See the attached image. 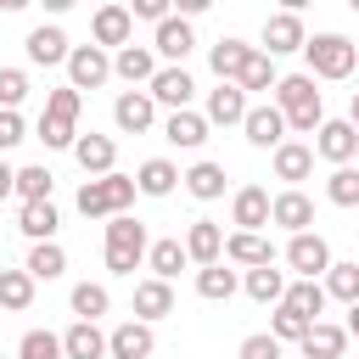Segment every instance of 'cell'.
Listing matches in <instances>:
<instances>
[{"instance_id": "obj_10", "label": "cell", "mask_w": 359, "mask_h": 359, "mask_svg": "<svg viewBox=\"0 0 359 359\" xmlns=\"http://www.w3.org/2000/svg\"><path fill=\"white\" fill-rule=\"evenodd\" d=\"M359 151V129L348 123V118H325L320 129H314V157H325V163H348Z\"/></svg>"}, {"instance_id": "obj_38", "label": "cell", "mask_w": 359, "mask_h": 359, "mask_svg": "<svg viewBox=\"0 0 359 359\" xmlns=\"http://www.w3.org/2000/svg\"><path fill=\"white\" fill-rule=\"evenodd\" d=\"M320 286H325V297H337V303H359V264H337V258H331V269L320 275Z\"/></svg>"}, {"instance_id": "obj_15", "label": "cell", "mask_w": 359, "mask_h": 359, "mask_svg": "<svg viewBox=\"0 0 359 359\" xmlns=\"http://www.w3.org/2000/svg\"><path fill=\"white\" fill-rule=\"evenodd\" d=\"M269 224H280V230H292V236H297V230H309V224H314V202H309L297 185H286L280 196H269Z\"/></svg>"}, {"instance_id": "obj_52", "label": "cell", "mask_w": 359, "mask_h": 359, "mask_svg": "<svg viewBox=\"0 0 359 359\" xmlns=\"http://www.w3.org/2000/svg\"><path fill=\"white\" fill-rule=\"evenodd\" d=\"M11 191H17V168H11V163H6V157H0V202H6V196H11Z\"/></svg>"}, {"instance_id": "obj_56", "label": "cell", "mask_w": 359, "mask_h": 359, "mask_svg": "<svg viewBox=\"0 0 359 359\" xmlns=\"http://www.w3.org/2000/svg\"><path fill=\"white\" fill-rule=\"evenodd\" d=\"M34 0H0V11H28Z\"/></svg>"}, {"instance_id": "obj_36", "label": "cell", "mask_w": 359, "mask_h": 359, "mask_svg": "<svg viewBox=\"0 0 359 359\" xmlns=\"http://www.w3.org/2000/svg\"><path fill=\"white\" fill-rule=\"evenodd\" d=\"M280 303H286V309H297V314H303V320H320V314H325V303H331V297H325V286H320V280H292V286H286V297H280Z\"/></svg>"}, {"instance_id": "obj_12", "label": "cell", "mask_w": 359, "mask_h": 359, "mask_svg": "<svg viewBox=\"0 0 359 359\" xmlns=\"http://www.w3.org/2000/svg\"><path fill=\"white\" fill-rule=\"evenodd\" d=\"M112 123H118L123 135H146V129L157 123V101H151L146 90H123V95L112 101Z\"/></svg>"}, {"instance_id": "obj_14", "label": "cell", "mask_w": 359, "mask_h": 359, "mask_svg": "<svg viewBox=\"0 0 359 359\" xmlns=\"http://www.w3.org/2000/svg\"><path fill=\"white\" fill-rule=\"evenodd\" d=\"M22 50H28V62L34 67H56V62H67V34L56 28V22H39V28H28V39H22Z\"/></svg>"}, {"instance_id": "obj_1", "label": "cell", "mask_w": 359, "mask_h": 359, "mask_svg": "<svg viewBox=\"0 0 359 359\" xmlns=\"http://www.w3.org/2000/svg\"><path fill=\"white\" fill-rule=\"evenodd\" d=\"M275 107H280V118H286V135H314V129L325 123V107H320V90H314L309 73L275 79Z\"/></svg>"}, {"instance_id": "obj_45", "label": "cell", "mask_w": 359, "mask_h": 359, "mask_svg": "<svg viewBox=\"0 0 359 359\" xmlns=\"http://www.w3.org/2000/svg\"><path fill=\"white\" fill-rule=\"evenodd\" d=\"M17 359H62V337L56 331H28L17 342Z\"/></svg>"}, {"instance_id": "obj_16", "label": "cell", "mask_w": 359, "mask_h": 359, "mask_svg": "<svg viewBox=\"0 0 359 359\" xmlns=\"http://www.w3.org/2000/svg\"><path fill=\"white\" fill-rule=\"evenodd\" d=\"M90 34H95V45H101V50L129 45V39H135V17H129V6H112V0H107V6L95 11V28H90Z\"/></svg>"}, {"instance_id": "obj_32", "label": "cell", "mask_w": 359, "mask_h": 359, "mask_svg": "<svg viewBox=\"0 0 359 359\" xmlns=\"http://www.w3.org/2000/svg\"><path fill=\"white\" fill-rule=\"evenodd\" d=\"M185 264H191V258H185V241H180V236H168V241H151V247H146V269H151L157 280H174Z\"/></svg>"}, {"instance_id": "obj_13", "label": "cell", "mask_w": 359, "mask_h": 359, "mask_svg": "<svg viewBox=\"0 0 359 359\" xmlns=\"http://www.w3.org/2000/svg\"><path fill=\"white\" fill-rule=\"evenodd\" d=\"M151 348H157V337H151L146 320H123V325L107 331V353L112 359H151Z\"/></svg>"}, {"instance_id": "obj_49", "label": "cell", "mask_w": 359, "mask_h": 359, "mask_svg": "<svg viewBox=\"0 0 359 359\" xmlns=\"http://www.w3.org/2000/svg\"><path fill=\"white\" fill-rule=\"evenodd\" d=\"M236 359H280V342L269 337V331H252L247 342H241V353Z\"/></svg>"}, {"instance_id": "obj_19", "label": "cell", "mask_w": 359, "mask_h": 359, "mask_svg": "<svg viewBox=\"0 0 359 359\" xmlns=\"http://www.w3.org/2000/svg\"><path fill=\"white\" fill-rule=\"evenodd\" d=\"M185 258L202 269V264H219L224 258V230L213 224V219H191V230H185Z\"/></svg>"}, {"instance_id": "obj_11", "label": "cell", "mask_w": 359, "mask_h": 359, "mask_svg": "<svg viewBox=\"0 0 359 359\" xmlns=\"http://www.w3.org/2000/svg\"><path fill=\"white\" fill-rule=\"evenodd\" d=\"M151 73H157V50H151V45H135V39H129V45L112 50V79H123L129 90H135V84H151Z\"/></svg>"}, {"instance_id": "obj_54", "label": "cell", "mask_w": 359, "mask_h": 359, "mask_svg": "<svg viewBox=\"0 0 359 359\" xmlns=\"http://www.w3.org/2000/svg\"><path fill=\"white\" fill-rule=\"evenodd\" d=\"M39 6H45V11H56V17H62V11H73V6H79V0H39Z\"/></svg>"}, {"instance_id": "obj_35", "label": "cell", "mask_w": 359, "mask_h": 359, "mask_svg": "<svg viewBox=\"0 0 359 359\" xmlns=\"http://www.w3.org/2000/svg\"><path fill=\"white\" fill-rule=\"evenodd\" d=\"M247 297L252 303H280L286 297V269H275V264H258V269H247Z\"/></svg>"}, {"instance_id": "obj_48", "label": "cell", "mask_w": 359, "mask_h": 359, "mask_svg": "<svg viewBox=\"0 0 359 359\" xmlns=\"http://www.w3.org/2000/svg\"><path fill=\"white\" fill-rule=\"evenodd\" d=\"M22 140H28L22 112H6V107H0V151H11V146H22Z\"/></svg>"}, {"instance_id": "obj_29", "label": "cell", "mask_w": 359, "mask_h": 359, "mask_svg": "<svg viewBox=\"0 0 359 359\" xmlns=\"http://www.w3.org/2000/svg\"><path fill=\"white\" fill-rule=\"evenodd\" d=\"M180 180H185V191H191L196 202H219V196H224V163H208V157H202V163H191Z\"/></svg>"}, {"instance_id": "obj_40", "label": "cell", "mask_w": 359, "mask_h": 359, "mask_svg": "<svg viewBox=\"0 0 359 359\" xmlns=\"http://www.w3.org/2000/svg\"><path fill=\"white\" fill-rule=\"evenodd\" d=\"M275 79H280V73H275V56H264V50H252L236 84H241V95H252V90H275Z\"/></svg>"}, {"instance_id": "obj_6", "label": "cell", "mask_w": 359, "mask_h": 359, "mask_svg": "<svg viewBox=\"0 0 359 359\" xmlns=\"http://www.w3.org/2000/svg\"><path fill=\"white\" fill-rule=\"evenodd\" d=\"M286 264L297 269V280H320V275L331 269V247H325V236L297 230V236L286 241Z\"/></svg>"}, {"instance_id": "obj_4", "label": "cell", "mask_w": 359, "mask_h": 359, "mask_svg": "<svg viewBox=\"0 0 359 359\" xmlns=\"http://www.w3.org/2000/svg\"><path fill=\"white\" fill-rule=\"evenodd\" d=\"M303 56H309V79H348L359 62L348 34H314V39H303Z\"/></svg>"}, {"instance_id": "obj_24", "label": "cell", "mask_w": 359, "mask_h": 359, "mask_svg": "<svg viewBox=\"0 0 359 359\" xmlns=\"http://www.w3.org/2000/svg\"><path fill=\"white\" fill-rule=\"evenodd\" d=\"M303 359H342V348H348V331L342 325H331V320H314L309 331H303Z\"/></svg>"}, {"instance_id": "obj_59", "label": "cell", "mask_w": 359, "mask_h": 359, "mask_svg": "<svg viewBox=\"0 0 359 359\" xmlns=\"http://www.w3.org/2000/svg\"><path fill=\"white\" fill-rule=\"evenodd\" d=\"M353 50H359V39H353Z\"/></svg>"}, {"instance_id": "obj_5", "label": "cell", "mask_w": 359, "mask_h": 359, "mask_svg": "<svg viewBox=\"0 0 359 359\" xmlns=\"http://www.w3.org/2000/svg\"><path fill=\"white\" fill-rule=\"evenodd\" d=\"M62 67H67V84H73L79 95H84V90H101V84L112 79V56H107L101 45H73Z\"/></svg>"}, {"instance_id": "obj_9", "label": "cell", "mask_w": 359, "mask_h": 359, "mask_svg": "<svg viewBox=\"0 0 359 359\" xmlns=\"http://www.w3.org/2000/svg\"><path fill=\"white\" fill-rule=\"evenodd\" d=\"M146 95H151L157 107L180 112V107H191V95H196V79H191L185 67H157V73H151V84H146Z\"/></svg>"}, {"instance_id": "obj_37", "label": "cell", "mask_w": 359, "mask_h": 359, "mask_svg": "<svg viewBox=\"0 0 359 359\" xmlns=\"http://www.w3.org/2000/svg\"><path fill=\"white\" fill-rule=\"evenodd\" d=\"M28 303H34V275L28 269H0V309L22 314Z\"/></svg>"}, {"instance_id": "obj_50", "label": "cell", "mask_w": 359, "mask_h": 359, "mask_svg": "<svg viewBox=\"0 0 359 359\" xmlns=\"http://www.w3.org/2000/svg\"><path fill=\"white\" fill-rule=\"evenodd\" d=\"M174 11V0H129V17H146V22H163Z\"/></svg>"}, {"instance_id": "obj_2", "label": "cell", "mask_w": 359, "mask_h": 359, "mask_svg": "<svg viewBox=\"0 0 359 359\" xmlns=\"http://www.w3.org/2000/svg\"><path fill=\"white\" fill-rule=\"evenodd\" d=\"M140 191H135V174H95V180H84L79 185V213L84 219H112V213H129V202H135Z\"/></svg>"}, {"instance_id": "obj_3", "label": "cell", "mask_w": 359, "mask_h": 359, "mask_svg": "<svg viewBox=\"0 0 359 359\" xmlns=\"http://www.w3.org/2000/svg\"><path fill=\"white\" fill-rule=\"evenodd\" d=\"M146 224L140 219H129V213H112L107 219V269L112 275H135L140 264H146Z\"/></svg>"}, {"instance_id": "obj_51", "label": "cell", "mask_w": 359, "mask_h": 359, "mask_svg": "<svg viewBox=\"0 0 359 359\" xmlns=\"http://www.w3.org/2000/svg\"><path fill=\"white\" fill-rule=\"evenodd\" d=\"M208 6H213V0H174V17H185V22H191V17H202Z\"/></svg>"}, {"instance_id": "obj_34", "label": "cell", "mask_w": 359, "mask_h": 359, "mask_svg": "<svg viewBox=\"0 0 359 359\" xmlns=\"http://www.w3.org/2000/svg\"><path fill=\"white\" fill-rule=\"evenodd\" d=\"M236 286H241V280H236V269H224V258L196 269V297H208V303H230Z\"/></svg>"}, {"instance_id": "obj_27", "label": "cell", "mask_w": 359, "mask_h": 359, "mask_svg": "<svg viewBox=\"0 0 359 359\" xmlns=\"http://www.w3.org/2000/svg\"><path fill=\"white\" fill-rule=\"evenodd\" d=\"M174 185H180V168H174L168 157H146V163L135 168V191H140V196H174Z\"/></svg>"}, {"instance_id": "obj_8", "label": "cell", "mask_w": 359, "mask_h": 359, "mask_svg": "<svg viewBox=\"0 0 359 359\" xmlns=\"http://www.w3.org/2000/svg\"><path fill=\"white\" fill-rule=\"evenodd\" d=\"M241 135H247V146H258V151H275V146L286 140V118H280V107H275V101H264V107H247V118H241Z\"/></svg>"}, {"instance_id": "obj_41", "label": "cell", "mask_w": 359, "mask_h": 359, "mask_svg": "<svg viewBox=\"0 0 359 359\" xmlns=\"http://www.w3.org/2000/svg\"><path fill=\"white\" fill-rule=\"evenodd\" d=\"M50 185H56V174H50L45 163L17 168V196H22V202H50Z\"/></svg>"}, {"instance_id": "obj_26", "label": "cell", "mask_w": 359, "mask_h": 359, "mask_svg": "<svg viewBox=\"0 0 359 359\" xmlns=\"http://www.w3.org/2000/svg\"><path fill=\"white\" fill-rule=\"evenodd\" d=\"M309 174H314V146H303V140H280V146H275V180L297 185V180H309Z\"/></svg>"}, {"instance_id": "obj_53", "label": "cell", "mask_w": 359, "mask_h": 359, "mask_svg": "<svg viewBox=\"0 0 359 359\" xmlns=\"http://www.w3.org/2000/svg\"><path fill=\"white\" fill-rule=\"evenodd\" d=\"M348 337H359V303H348V325H342Z\"/></svg>"}, {"instance_id": "obj_21", "label": "cell", "mask_w": 359, "mask_h": 359, "mask_svg": "<svg viewBox=\"0 0 359 359\" xmlns=\"http://www.w3.org/2000/svg\"><path fill=\"white\" fill-rule=\"evenodd\" d=\"M62 359H107V331L95 320H73L62 331Z\"/></svg>"}, {"instance_id": "obj_17", "label": "cell", "mask_w": 359, "mask_h": 359, "mask_svg": "<svg viewBox=\"0 0 359 359\" xmlns=\"http://www.w3.org/2000/svg\"><path fill=\"white\" fill-rule=\"evenodd\" d=\"M303 22L292 17V11H275V17H264V56H286V50H303Z\"/></svg>"}, {"instance_id": "obj_25", "label": "cell", "mask_w": 359, "mask_h": 359, "mask_svg": "<svg viewBox=\"0 0 359 359\" xmlns=\"http://www.w3.org/2000/svg\"><path fill=\"white\" fill-rule=\"evenodd\" d=\"M258 45H247V39H219L213 50H208V67L219 73V84H236L241 79V67H247V56H252Z\"/></svg>"}, {"instance_id": "obj_46", "label": "cell", "mask_w": 359, "mask_h": 359, "mask_svg": "<svg viewBox=\"0 0 359 359\" xmlns=\"http://www.w3.org/2000/svg\"><path fill=\"white\" fill-rule=\"evenodd\" d=\"M22 95H28V73H22V67H0V107L17 112Z\"/></svg>"}, {"instance_id": "obj_47", "label": "cell", "mask_w": 359, "mask_h": 359, "mask_svg": "<svg viewBox=\"0 0 359 359\" xmlns=\"http://www.w3.org/2000/svg\"><path fill=\"white\" fill-rule=\"evenodd\" d=\"M79 107H84V95H79L73 84H62V90L45 95V112H56V118H73V123H79Z\"/></svg>"}, {"instance_id": "obj_20", "label": "cell", "mask_w": 359, "mask_h": 359, "mask_svg": "<svg viewBox=\"0 0 359 359\" xmlns=\"http://www.w3.org/2000/svg\"><path fill=\"white\" fill-rule=\"evenodd\" d=\"M224 264L258 269V264H275V247H269V236H258V230H236V236H224Z\"/></svg>"}, {"instance_id": "obj_33", "label": "cell", "mask_w": 359, "mask_h": 359, "mask_svg": "<svg viewBox=\"0 0 359 359\" xmlns=\"http://www.w3.org/2000/svg\"><path fill=\"white\" fill-rule=\"evenodd\" d=\"M22 269H28L34 280H62V275H67V252H62V241H34Z\"/></svg>"}, {"instance_id": "obj_58", "label": "cell", "mask_w": 359, "mask_h": 359, "mask_svg": "<svg viewBox=\"0 0 359 359\" xmlns=\"http://www.w3.org/2000/svg\"><path fill=\"white\" fill-rule=\"evenodd\" d=\"M348 6H353V11H359V0H348Z\"/></svg>"}, {"instance_id": "obj_39", "label": "cell", "mask_w": 359, "mask_h": 359, "mask_svg": "<svg viewBox=\"0 0 359 359\" xmlns=\"http://www.w3.org/2000/svg\"><path fill=\"white\" fill-rule=\"evenodd\" d=\"M67 303H73V314H79V320H101V314L112 309V297H107V286H101V280H79Z\"/></svg>"}, {"instance_id": "obj_44", "label": "cell", "mask_w": 359, "mask_h": 359, "mask_svg": "<svg viewBox=\"0 0 359 359\" xmlns=\"http://www.w3.org/2000/svg\"><path fill=\"white\" fill-rule=\"evenodd\" d=\"M309 325H314V320H303V314L286 309V303H275V314H269V337H275V342H303Z\"/></svg>"}, {"instance_id": "obj_22", "label": "cell", "mask_w": 359, "mask_h": 359, "mask_svg": "<svg viewBox=\"0 0 359 359\" xmlns=\"http://www.w3.org/2000/svg\"><path fill=\"white\" fill-rule=\"evenodd\" d=\"M208 118L202 112H191V107H180V112H168V123H163V140L168 146H180V151H196L202 140H208Z\"/></svg>"}, {"instance_id": "obj_42", "label": "cell", "mask_w": 359, "mask_h": 359, "mask_svg": "<svg viewBox=\"0 0 359 359\" xmlns=\"http://www.w3.org/2000/svg\"><path fill=\"white\" fill-rule=\"evenodd\" d=\"M325 202H337V208H359V168L337 163L331 180H325Z\"/></svg>"}, {"instance_id": "obj_7", "label": "cell", "mask_w": 359, "mask_h": 359, "mask_svg": "<svg viewBox=\"0 0 359 359\" xmlns=\"http://www.w3.org/2000/svg\"><path fill=\"white\" fill-rule=\"evenodd\" d=\"M151 50H157V56H163L168 67H185V56L196 50V34H191V22L168 11V17L157 22V34H151Z\"/></svg>"}, {"instance_id": "obj_31", "label": "cell", "mask_w": 359, "mask_h": 359, "mask_svg": "<svg viewBox=\"0 0 359 359\" xmlns=\"http://www.w3.org/2000/svg\"><path fill=\"white\" fill-rule=\"evenodd\" d=\"M17 230H22L28 241H56L62 219H56V208H50V202H22V213H17Z\"/></svg>"}, {"instance_id": "obj_43", "label": "cell", "mask_w": 359, "mask_h": 359, "mask_svg": "<svg viewBox=\"0 0 359 359\" xmlns=\"http://www.w3.org/2000/svg\"><path fill=\"white\" fill-rule=\"evenodd\" d=\"M39 140H45L50 151H73V140H79V123H73V118H56V112H45V118H39Z\"/></svg>"}, {"instance_id": "obj_23", "label": "cell", "mask_w": 359, "mask_h": 359, "mask_svg": "<svg viewBox=\"0 0 359 359\" xmlns=\"http://www.w3.org/2000/svg\"><path fill=\"white\" fill-rule=\"evenodd\" d=\"M168 314H174V286H168V280H157V275H151V280H140V286H135V320H146V325H151V320H168Z\"/></svg>"}, {"instance_id": "obj_18", "label": "cell", "mask_w": 359, "mask_h": 359, "mask_svg": "<svg viewBox=\"0 0 359 359\" xmlns=\"http://www.w3.org/2000/svg\"><path fill=\"white\" fill-rule=\"evenodd\" d=\"M73 157H79V168H84L90 180H95V174H112V163H118V140L90 129V135H79V140H73Z\"/></svg>"}, {"instance_id": "obj_30", "label": "cell", "mask_w": 359, "mask_h": 359, "mask_svg": "<svg viewBox=\"0 0 359 359\" xmlns=\"http://www.w3.org/2000/svg\"><path fill=\"white\" fill-rule=\"evenodd\" d=\"M202 118H208V123H224V129L241 123V118H247V95H241V84H219V90L208 95V112H202Z\"/></svg>"}, {"instance_id": "obj_57", "label": "cell", "mask_w": 359, "mask_h": 359, "mask_svg": "<svg viewBox=\"0 0 359 359\" xmlns=\"http://www.w3.org/2000/svg\"><path fill=\"white\" fill-rule=\"evenodd\" d=\"M303 6H309V0H280V11H292V17H297Z\"/></svg>"}, {"instance_id": "obj_55", "label": "cell", "mask_w": 359, "mask_h": 359, "mask_svg": "<svg viewBox=\"0 0 359 359\" xmlns=\"http://www.w3.org/2000/svg\"><path fill=\"white\" fill-rule=\"evenodd\" d=\"M348 123L359 129V90H353V101H348Z\"/></svg>"}, {"instance_id": "obj_28", "label": "cell", "mask_w": 359, "mask_h": 359, "mask_svg": "<svg viewBox=\"0 0 359 359\" xmlns=\"http://www.w3.org/2000/svg\"><path fill=\"white\" fill-rule=\"evenodd\" d=\"M230 219H236L241 230H264V224H269V191H264V185H241L236 202H230Z\"/></svg>"}]
</instances>
